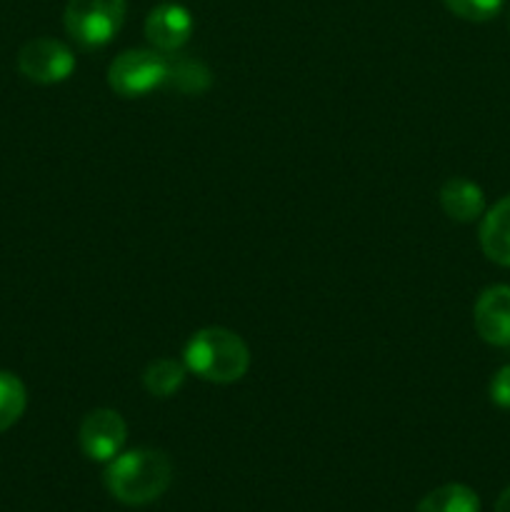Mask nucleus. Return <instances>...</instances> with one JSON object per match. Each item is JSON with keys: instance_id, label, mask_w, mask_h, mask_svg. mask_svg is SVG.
<instances>
[{"instance_id": "4468645a", "label": "nucleus", "mask_w": 510, "mask_h": 512, "mask_svg": "<svg viewBox=\"0 0 510 512\" xmlns=\"http://www.w3.org/2000/svg\"><path fill=\"white\" fill-rule=\"evenodd\" d=\"M25 405H28V393L23 380L15 373L0 370V433L13 428L23 418Z\"/></svg>"}, {"instance_id": "7ed1b4c3", "label": "nucleus", "mask_w": 510, "mask_h": 512, "mask_svg": "<svg viewBox=\"0 0 510 512\" xmlns=\"http://www.w3.org/2000/svg\"><path fill=\"white\" fill-rule=\"evenodd\" d=\"M128 13L125 0H68L63 25L85 50L105 48L120 33Z\"/></svg>"}, {"instance_id": "0eeeda50", "label": "nucleus", "mask_w": 510, "mask_h": 512, "mask_svg": "<svg viewBox=\"0 0 510 512\" xmlns=\"http://www.w3.org/2000/svg\"><path fill=\"white\" fill-rule=\"evenodd\" d=\"M193 35V15L180 3H160L145 18V38L155 50L173 55Z\"/></svg>"}, {"instance_id": "1a4fd4ad", "label": "nucleus", "mask_w": 510, "mask_h": 512, "mask_svg": "<svg viewBox=\"0 0 510 512\" xmlns=\"http://www.w3.org/2000/svg\"><path fill=\"white\" fill-rule=\"evenodd\" d=\"M440 208L455 223H473L485 213L483 188L468 178L445 180L440 188Z\"/></svg>"}, {"instance_id": "20e7f679", "label": "nucleus", "mask_w": 510, "mask_h": 512, "mask_svg": "<svg viewBox=\"0 0 510 512\" xmlns=\"http://www.w3.org/2000/svg\"><path fill=\"white\" fill-rule=\"evenodd\" d=\"M168 58L155 48L123 50L108 68V85L120 98H143L153 90L165 88Z\"/></svg>"}, {"instance_id": "6e6552de", "label": "nucleus", "mask_w": 510, "mask_h": 512, "mask_svg": "<svg viewBox=\"0 0 510 512\" xmlns=\"http://www.w3.org/2000/svg\"><path fill=\"white\" fill-rule=\"evenodd\" d=\"M473 323L480 338L495 348L510 345V285H490L473 308Z\"/></svg>"}, {"instance_id": "423d86ee", "label": "nucleus", "mask_w": 510, "mask_h": 512, "mask_svg": "<svg viewBox=\"0 0 510 512\" xmlns=\"http://www.w3.org/2000/svg\"><path fill=\"white\" fill-rule=\"evenodd\" d=\"M125 440H128V425L118 410H90L78 428L80 448L95 463H110L123 450Z\"/></svg>"}, {"instance_id": "f03ea898", "label": "nucleus", "mask_w": 510, "mask_h": 512, "mask_svg": "<svg viewBox=\"0 0 510 512\" xmlns=\"http://www.w3.org/2000/svg\"><path fill=\"white\" fill-rule=\"evenodd\" d=\"M188 373H195L205 383H238L250 368V350L238 333L220 325L198 330L190 335L183 350Z\"/></svg>"}, {"instance_id": "f257e3e1", "label": "nucleus", "mask_w": 510, "mask_h": 512, "mask_svg": "<svg viewBox=\"0 0 510 512\" xmlns=\"http://www.w3.org/2000/svg\"><path fill=\"white\" fill-rule=\"evenodd\" d=\"M173 465L163 450L135 448L118 453L105 468V488L123 505H148L168 490Z\"/></svg>"}, {"instance_id": "f8f14e48", "label": "nucleus", "mask_w": 510, "mask_h": 512, "mask_svg": "<svg viewBox=\"0 0 510 512\" xmlns=\"http://www.w3.org/2000/svg\"><path fill=\"white\" fill-rule=\"evenodd\" d=\"M415 512H480V498L468 485L448 483L425 495Z\"/></svg>"}, {"instance_id": "ddd939ff", "label": "nucleus", "mask_w": 510, "mask_h": 512, "mask_svg": "<svg viewBox=\"0 0 510 512\" xmlns=\"http://www.w3.org/2000/svg\"><path fill=\"white\" fill-rule=\"evenodd\" d=\"M165 85L175 88L178 93L198 95L210 88V70L200 60L175 55V58H168V78H165Z\"/></svg>"}, {"instance_id": "9d476101", "label": "nucleus", "mask_w": 510, "mask_h": 512, "mask_svg": "<svg viewBox=\"0 0 510 512\" xmlns=\"http://www.w3.org/2000/svg\"><path fill=\"white\" fill-rule=\"evenodd\" d=\"M480 248L493 263L510 268V195L498 200L480 223Z\"/></svg>"}, {"instance_id": "dca6fc26", "label": "nucleus", "mask_w": 510, "mask_h": 512, "mask_svg": "<svg viewBox=\"0 0 510 512\" xmlns=\"http://www.w3.org/2000/svg\"><path fill=\"white\" fill-rule=\"evenodd\" d=\"M490 400L498 408L510 410V365H503L490 380Z\"/></svg>"}, {"instance_id": "39448f33", "label": "nucleus", "mask_w": 510, "mask_h": 512, "mask_svg": "<svg viewBox=\"0 0 510 512\" xmlns=\"http://www.w3.org/2000/svg\"><path fill=\"white\" fill-rule=\"evenodd\" d=\"M18 70L23 78L38 85L63 83L73 75L75 55L65 43L55 38H35L20 48Z\"/></svg>"}, {"instance_id": "2eb2a0df", "label": "nucleus", "mask_w": 510, "mask_h": 512, "mask_svg": "<svg viewBox=\"0 0 510 512\" xmlns=\"http://www.w3.org/2000/svg\"><path fill=\"white\" fill-rule=\"evenodd\" d=\"M443 3L458 18L470 20V23H485L503 10L505 0H443Z\"/></svg>"}, {"instance_id": "f3484780", "label": "nucleus", "mask_w": 510, "mask_h": 512, "mask_svg": "<svg viewBox=\"0 0 510 512\" xmlns=\"http://www.w3.org/2000/svg\"><path fill=\"white\" fill-rule=\"evenodd\" d=\"M495 512H510V488H505L500 493L498 503H495Z\"/></svg>"}, {"instance_id": "9b49d317", "label": "nucleus", "mask_w": 510, "mask_h": 512, "mask_svg": "<svg viewBox=\"0 0 510 512\" xmlns=\"http://www.w3.org/2000/svg\"><path fill=\"white\" fill-rule=\"evenodd\" d=\"M188 378V365L175 358H158L145 368L143 385L153 398H173Z\"/></svg>"}]
</instances>
